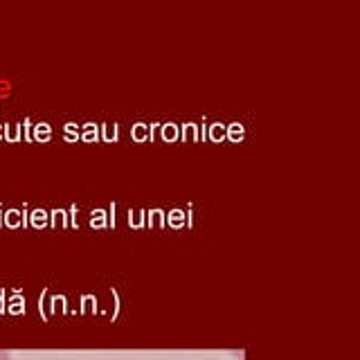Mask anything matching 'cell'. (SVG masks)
Instances as JSON below:
<instances>
[{
  "instance_id": "obj_1",
  "label": "cell",
  "mask_w": 360,
  "mask_h": 360,
  "mask_svg": "<svg viewBox=\"0 0 360 360\" xmlns=\"http://www.w3.org/2000/svg\"><path fill=\"white\" fill-rule=\"evenodd\" d=\"M0 360H11V356L7 352H0Z\"/></svg>"
}]
</instances>
